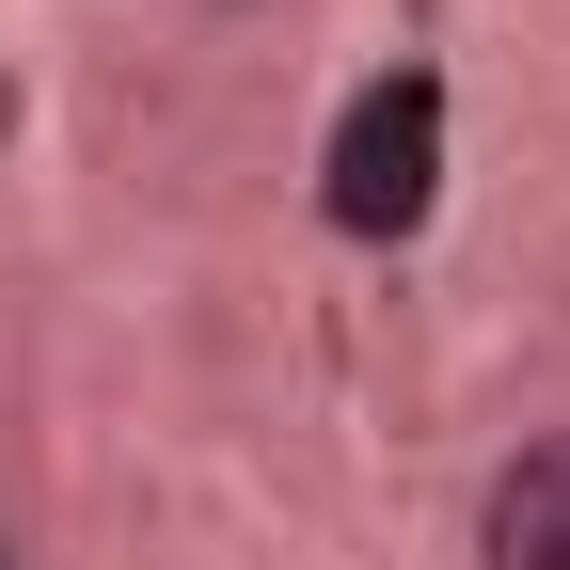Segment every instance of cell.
Instances as JSON below:
<instances>
[{
  "label": "cell",
  "instance_id": "3",
  "mask_svg": "<svg viewBox=\"0 0 570 570\" xmlns=\"http://www.w3.org/2000/svg\"><path fill=\"white\" fill-rule=\"evenodd\" d=\"M206 17H254V0H206Z\"/></svg>",
  "mask_w": 570,
  "mask_h": 570
},
{
  "label": "cell",
  "instance_id": "4",
  "mask_svg": "<svg viewBox=\"0 0 570 570\" xmlns=\"http://www.w3.org/2000/svg\"><path fill=\"white\" fill-rule=\"evenodd\" d=\"M0 570H32V554H17V539H0Z\"/></svg>",
  "mask_w": 570,
  "mask_h": 570
},
{
  "label": "cell",
  "instance_id": "2",
  "mask_svg": "<svg viewBox=\"0 0 570 570\" xmlns=\"http://www.w3.org/2000/svg\"><path fill=\"white\" fill-rule=\"evenodd\" d=\"M475 570H570V428H539V444L491 460V491H475Z\"/></svg>",
  "mask_w": 570,
  "mask_h": 570
},
{
  "label": "cell",
  "instance_id": "1",
  "mask_svg": "<svg viewBox=\"0 0 570 570\" xmlns=\"http://www.w3.org/2000/svg\"><path fill=\"white\" fill-rule=\"evenodd\" d=\"M444 190V80H365L333 127V223L348 238H412Z\"/></svg>",
  "mask_w": 570,
  "mask_h": 570
}]
</instances>
